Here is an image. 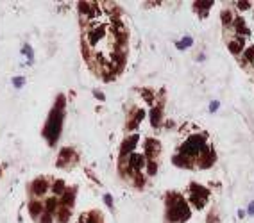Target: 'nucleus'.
I'll return each mask as SVG.
<instances>
[{"label": "nucleus", "mask_w": 254, "mask_h": 223, "mask_svg": "<svg viewBox=\"0 0 254 223\" xmlns=\"http://www.w3.org/2000/svg\"><path fill=\"white\" fill-rule=\"evenodd\" d=\"M133 180H134V186H136L138 189H141L143 186H145V177L141 175V172H138L133 175Z\"/></svg>", "instance_id": "obj_23"}, {"label": "nucleus", "mask_w": 254, "mask_h": 223, "mask_svg": "<svg viewBox=\"0 0 254 223\" xmlns=\"http://www.w3.org/2000/svg\"><path fill=\"white\" fill-rule=\"evenodd\" d=\"M145 168H147V173L150 175V177L156 175V172H158V162H156V159H147Z\"/></svg>", "instance_id": "obj_22"}, {"label": "nucleus", "mask_w": 254, "mask_h": 223, "mask_svg": "<svg viewBox=\"0 0 254 223\" xmlns=\"http://www.w3.org/2000/svg\"><path fill=\"white\" fill-rule=\"evenodd\" d=\"M190 193H197V195H202V196H206V198L210 196V191H208L204 186H201V184H195V182L190 186Z\"/></svg>", "instance_id": "obj_21"}, {"label": "nucleus", "mask_w": 254, "mask_h": 223, "mask_svg": "<svg viewBox=\"0 0 254 223\" xmlns=\"http://www.w3.org/2000/svg\"><path fill=\"white\" fill-rule=\"evenodd\" d=\"M138 134H133L131 138H127L124 145H122V150H120V155H131V153L134 152V148L138 146Z\"/></svg>", "instance_id": "obj_7"}, {"label": "nucleus", "mask_w": 254, "mask_h": 223, "mask_svg": "<svg viewBox=\"0 0 254 223\" xmlns=\"http://www.w3.org/2000/svg\"><path fill=\"white\" fill-rule=\"evenodd\" d=\"M233 29H234V32H236L240 38H244V36H249V34H251L249 29H247V23H245V20L242 18V16H234Z\"/></svg>", "instance_id": "obj_9"}, {"label": "nucleus", "mask_w": 254, "mask_h": 223, "mask_svg": "<svg viewBox=\"0 0 254 223\" xmlns=\"http://www.w3.org/2000/svg\"><path fill=\"white\" fill-rule=\"evenodd\" d=\"M75 189H66V191L63 193V196L59 198V203L63 205V207H74V203H75Z\"/></svg>", "instance_id": "obj_11"}, {"label": "nucleus", "mask_w": 254, "mask_h": 223, "mask_svg": "<svg viewBox=\"0 0 254 223\" xmlns=\"http://www.w3.org/2000/svg\"><path fill=\"white\" fill-rule=\"evenodd\" d=\"M190 205L188 202L184 200V198H181L177 203H174V205H170L168 209H167V220L170 223H183L186 221V220H190Z\"/></svg>", "instance_id": "obj_2"}, {"label": "nucleus", "mask_w": 254, "mask_h": 223, "mask_svg": "<svg viewBox=\"0 0 254 223\" xmlns=\"http://www.w3.org/2000/svg\"><path fill=\"white\" fill-rule=\"evenodd\" d=\"M75 162H77V153H75V150L64 146V148H61V152L57 155L56 166L57 168H63V166H70V164H75Z\"/></svg>", "instance_id": "obj_3"}, {"label": "nucleus", "mask_w": 254, "mask_h": 223, "mask_svg": "<svg viewBox=\"0 0 254 223\" xmlns=\"http://www.w3.org/2000/svg\"><path fill=\"white\" fill-rule=\"evenodd\" d=\"M218 107H220V102H218V100H213L211 104H210V111H211V112H217V111H218Z\"/></svg>", "instance_id": "obj_33"}, {"label": "nucleus", "mask_w": 254, "mask_h": 223, "mask_svg": "<svg viewBox=\"0 0 254 223\" xmlns=\"http://www.w3.org/2000/svg\"><path fill=\"white\" fill-rule=\"evenodd\" d=\"M190 203L195 207V209H204V205H206V196H202V195H197V193H190Z\"/></svg>", "instance_id": "obj_15"}, {"label": "nucleus", "mask_w": 254, "mask_h": 223, "mask_svg": "<svg viewBox=\"0 0 254 223\" xmlns=\"http://www.w3.org/2000/svg\"><path fill=\"white\" fill-rule=\"evenodd\" d=\"M27 207H29V213H31L32 218H40V216L45 213V205H43V202L38 200V198H32Z\"/></svg>", "instance_id": "obj_8"}, {"label": "nucleus", "mask_w": 254, "mask_h": 223, "mask_svg": "<svg viewBox=\"0 0 254 223\" xmlns=\"http://www.w3.org/2000/svg\"><path fill=\"white\" fill-rule=\"evenodd\" d=\"M208 223H218V218H217V214H210L208 216Z\"/></svg>", "instance_id": "obj_34"}, {"label": "nucleus", "mask_w": 254, "mask_h": 223, "mask_svg": "<svg viewBox=\"0 0 254 223\" xmlns=\"http://www.w3.org/2000/svg\"><path fill=\"white\" fill-rule=\"evenodd\" d=\"M79 223H100V216H98L95 211H91V213L83 214V216L79 218Z\"/></svg>", "instance_id": "obj_18"}, {"label": "nucleus", "mask_w": 254, "mask_h": 223, "mask_svg": "<svg viewBox=\"0 0 254 223\" xmlns=\"http://www.w3.org/2000/svg\"><path fill=\"white\" fill-rule=\"evenodd\" d=\"M50 189H52L54 196L57 198V196H63V193L66 191L68 187H66V184H64L63 180H54V182H52V186H50Z\"/></svg>", "instance_id": "obj_17"}, {"label": "nucleus", "mask_w": 254, "mask_h": 223, "mask_svg": "<svg viewBox=\"0 0 254 223\" xmlns=\"http://www.w3.org/2000/svg\"><path fill=\"white\" fill-rule=\"evenodd\" d=\"M191 45H193V40H191L190 36H186V38H183L175 47H177V50H184V48H188V47H191Z\"/></svg>", "instance_id": "obj_24"}, {"label": "nucleus", "mask_w": 254, "mask_h": 223, "mask_svg": "<svg viewBox=\"0 0 254 223\" xmlns=\"http://www.w3.org/2000/svg\"><path fill=\"white\" fill-rule=\"evenodd\" d=\"M220 18H222V23H224V27H231V25H233V21H234L233 11H229V9H224V11H222V14H220Z\"/></svg>", "instance_id": "obj_20"}, {"label": "nucleus", "mask_w": 254, "mask_h": 223, "mask_svg": "<svg viewBox=\"0 0 254 223\" xmlns=\"http://www.w3.org/2000/svg\"><path fill=\"white\" fill-rule=\"evenodd\" d=\"M70 218H72V209L70 207H59L57 209V213H56V220L59 223H68L70 221Z\"/></svg>", "instance_id": "obj_14"}, {"label": "nucleus", "mask_w": 254, "mask_h": 223, "mask_svg": "<svg viewBox=\"0 0 254 223\" xmlns=\"http://www.w3.org/2000/svg\"><path fill=\"white\" fill-rule=\"evenodd\" d=\"M148 114H150V125H152L154 129L161 127V123H163V111L158 109V107H152Z\"/></svg>", "instance_id": "obj_13"}, {"label": "nucleus", "mask_w": 254, "mask_h": 223, "mask_svg": "<svg viewBox=\"0 0 254 223\" xmlns=\"http://www.w3.org/2000/svg\"><path fill=\"white\" fill-rule=\"evenodd\" d=\"M104 203L107 205V209H113V198H111V195H104Z\"/></svg>", "instance_id": "obj_32"}, {"label": "nucleus", "mask_w": 254, "mask_h": 223, "mask_svg": "<svg viewBox=\"0 0 254 223\" xmlns=\"http://www.w3.org/2000/svg\"><path fill=\"white\" fill-rule=\"evenodd\" d=\"M21 54H23V55H27V59H29V61H32V57H34V52H32V47L29 45V43H25V45L21 47Z\"/></svg>", "instance_id": "obj_27"}, {"label": "nucleus", "mask_w": 254, "mask_h": 223, "mask_svg": "<svg viewBox=\"0 0 254 223\" xmlns=\"http://www.w3.org/2000/svg\"><path fill=\"white\" fill-rule=\"evenodd\" d=\"M43 205H45V213L52 214V216H56L57 209L61 207V205H59V198H56V196H50V198H47V200L43 202Z\"/></svg>", "instance_id": "obj_12"}, {"label": "nucleus", "mask_w": 254, "mask_h": 223, "mask_svg": "<svg viewBox=\"0 0 254 223\" xmlns=\"http://www.w3.org/2000/svg\"><path fill=\"white\" fill-rule=\"evenodd\" d=\"M48 189H50V184H48V180H47L45 177L36 179V180L31 184V193H32V196H36V198L45 196V195L48 193Z\"/></svg>", "instance_id": "obj_4"}, {"label": "nucleus", "mask_w": 254, "mask_h": 223, "mask_svg": "<svg viewBox=\"0 0 254 223\" xmlns=\"http://www.w3.org/2000/svg\"><path fill=\"white\" fill-rule=\"evenodd\" d=\"M236 7L242 9V11H247V9L252 7V4H251V2H236Z\"/></svg>", "instance_id": "obj_30"}, {"label": "nucleus", "mask_w": 254, "mask_h": 223, "mask_svg": "<svg viewBox=\"0 0 254 223\" xmlns=\"http://www.w3.org/2000/svg\"><path fill=\"white\" fill-rule=\"evenodd\" d=\"M247 214L254 216V202H251V203H249V207H247Z\"/></svg>", "instance_id": "obj_36"}, {"label": "nucleus", "mask_w": 254, "mask_h": 223, "mask_svg": "<svg viewBox=\"0 0 254 223\" xmlns=\"http://www.w3.org/2000/svg\"><path fill=\"white\" fill-rule=\"evenodd\" d=\"M64 105H66V98H64V95H59L56 104H54V109L56 111H64Z\"/></svg>", "instance_id": "obj_25"}, {"label": "nucleus", "mask_w": 254, "mask_h": 223, "mask_svg": "<svg viewBox=\"0 0 254 223\" xmlns=\"http://www.w3.org/2000/svg\"><path fill=\"white\" fill-rule=\"evenodd\" d=\"M174 164L175 166H179V168H193V164L195 162L193 161H190V159H186V157H183L181 153H177V155H174Z\"/></svg>", "instance_id": "obj_16"}, {"label": "nucleus", "mask_w": 254, "mask_h": 223, "mask_svg": "<svg viewBox=\"0 0 254 223\" xmlns=\"http://www.w3.org/2000/svg\"><path fill=\"white\" fill-rule=\"evenodd\" d=\"M244 47H245V40L244 38H234V40H231V41H227V48H229V52L233 54V55H240L242 54V50H244Z\"/></svg>", "instance_id": "obj_10"}, {"label": "nucleus", "mask_w": 254, "mask_h": 223, "mask_svg": "<svg viewBox=\"0 0 254 223\" xmlns=\"http://www.w3.org/2000/svg\"><path fill=\"white\" fill-rule=\"evenodd\" d=\"M245 214H247V211H238V216L240 218H245Z\"/></svg>", "instance_id": "obj_37"}, {"label": "nucleus", "mask_w": 254, "mask_h": 223, "mask_svg": "<svg viewBox=\"0 0 254 223\" xmlns=\"http://www.w3.org/2000/svg\"><path fill=\"white\" fill-rule=\"evenodd\" d=\"M213 4H215V2H195L193 7H195L197 11H201V16H206L208 11L213 7Z\"/></svg>", "instance_id": "obj_19"}, {"label": "nucleus", "mask_w": 254, "mask_h": 223, "mask_svg": "<svg viewBox=\"0 0 254 223\" xmlns=\"http://www.w3.org/2000/svg\"><path fill=\"white\" fill-rule=\"evenodd\" d=\"M23 82H25V79H23V77H14V79H13V84H14V88H18V89H20L21 86H23Z\"/></svg>", "instance_id": "obj_31"}, {"label": "nucleus", "mask_w": 254, "mask_h": 223, "mask_svg": "<svg viewBox=\"0 0 254 223\" xmlns=\"http://www.w3.org/2000/svg\"><path fill=\"white\" fill-rule=\"evenodd\" d=\"M141 96H143V100L148 102V104H154V98H156V95L150 91V89H141Z\"/></svg>", "instance_id": "obj_26"}, {"label": "nucleus", "mask_w": 254, "mask_h": 223, "mask_svg": "<svg viewBox=\"0 0 254 223\" xmlns=\"http://www.w3.org/2000/svg\"><path fill=\"white\" fill-rule=\"evenodd\" d=\"M244 59L245 62H254V47H249V48H245L244 50Z\"/></svg>", "instance_id": "obj_28"}, {"label": "nucleus", "mask_w": 254, "mask_h": 223, "mask_svg": "<svg viewBox=\"0 0 254 223\" xmlns=\"http://www.w3.org/2000/svg\"><path fill=\"white\" fill-rule=\"evenodd\" d=\"M161 150V145H159L156 139H147L143 143V155L147 159H156V155L159 153Z\"/></svg>", "instance_id": "obj_5"}, {"label": "nucleus", "mask_w": 254, "mask_h": 223, "mask_svg": "<svg viewBox=\"0 0 254 223\" xmlns=\"http://www.w3.org/2000/svg\"><path fill=\"white\" fill-rule=\"evenodd\" d=\"M217 159V155H215V150H210L208 153H204V155H199L197 159H195V164H197V168H201V170H206V168H210L213 166V162Z\"/></svg>", "instance_id": "obj_6"}, {"label": "nucleus", "mask_w": 254, "mask_h": 223, "mask_svg": "<svg viewBox=\"0 0 254 223\" xmlns=\"http://www.w3.org/2000/svg\"><path fill=\"white\" fill-rule=\"evenodd\" d=\"M38 220H40V223H54V216L48 213H43Z\"/></svg>", "instance_id": "obj_29"}, {"label": "nucleus", "mask_w": 254, "mask_h": 223, "mask_svg": "<svg viewBox=\"0 0 254 223\" xmlns=\"http://www.w3.org/2000/svg\"><path fill=\"white\" fill-rule=\"evenodd\" d=\"M63 120H64V112L63 111H56L52 109L48 114V120L45 123V129H43V136L45 139L48 141V145H54L57 141L61 129H63Z\"/></svg>", "instance_id": "obj_1"}, {"label": "nucleus", "mask_w": 254, "mask_h": 223, "mask_svg": "<svg viewBox=\"0 0 254 223\" xmlns=\"http://www.w3.org/2000/svg\"><path fill=\"white\" fill-rule=\"evenodd\" d=\"M93 95H95L98 100H106V96H104V93H102V91H97V89H95V91H93Z\"/></svg>", "instance_id": "obj_35"}]
</instances>
